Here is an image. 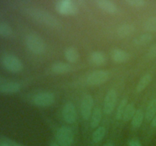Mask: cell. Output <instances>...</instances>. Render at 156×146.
Segmentation results:
<instances>
[{
    "instance_id": "cell-1",
    "label": "cell",
    "mask_w": 156,
    "mask_h": 146,
    "mask_svg": "<svg viewBox=\"0 0 156 146\" xmlns=\"http://www.w3.org/2000/svg\"><path fill=\"white\" fill-rule=\"evenodd\" d=\"M25 13L35 21L43 24L44 25L53 28H59L61 27V22L59 19L47 11L30 8L25 9Z\"/></svg>"
},
{
    "instance_id": "cell-2",
    "label": "cell",
    "mask_w": 156,
    "mask_h": 146,
    "mask_svg": "<svg viewBox=\"0 0 156 146\" xmlns=\"http://www.w3.org/2000/svg\"><path fill=\"white\" fill-rule=\"evenodd\" d=\"M25 44L27 49L36 55L43 54L47 48L45 41L36 33H30L26 36Z\"/></svg>"
},
{
    "instance_id": "cell-3",
    "label": "cell",
    "mask_w": 156,
    "mask_h": 146,
    "mask_svg": "<svg viewBox=\"0 0 156 146\" xmlns=\"http://www.w3.org/2000/svg\"><path fill=\"white\" fill-rule=\"evenodd\" d=\"M2 64L8 71L18 73L22 71L23 63L21 59L13 54H5L2 58Z\"/></svg>"
},
{
    "instance_id": "cell-4",
    "label": "cell",
    "mask_w": 156,
    "mask_h": 146,
    "mask_svg": "<svg viewBox=\"0 0 156 146\" xmlns=\"http://www.w3.org/2000/svg\"><path fill=\"white\" fill-rule=\"evenodd\" d=\"M56 140L59 146H70L74 140V133L68 126H62L56 131Z\"/></svg>"
},
{
    "instance_id": "cell-5",
    "label": "cell",
    "mask_w": 156,
    "mask_h": 146,
    "mask_svg": "<svg viewBox=\"0 0 156 146\" xmlns=\"http://www.w3.org/2000/svg\"><path fill=\"white\" fill-rule=\"evenodd\" d=\"M55 101L54 94L50 91H44L35 94L32 97V103L37 106L46 107L51 106Z\"/></svg>"
},
{
    "instance_id": "cell-6",
    "label": "cell",
    "mask_w": 156,
    "mask_h": 146,
    "mask_svg": "<svg viewBox=\"0 0 156 146\" xmlns=\"http://www.w3.org/2000/svg\"><path fill=\"white\" fill-rule=\"evenodd\" d=\"M110 77V72L107 70H97L88 75L86 82L90 85H100L105 83Z\"/></svg>"
},
{
    "instance_id": "cell-7",
    "label": "cell",
    "mask_w": 156,
    "mask_h": 146,
    "mask_svg": "<svg viewBox=\"0 0 156 146\" xmlns=\"http://www.w3.org/2000/svg\"><path fill=\"white\" fill-rule=\"evenodd\" d=\"M94 106V99L91 94H85L81 101V115L85 120H88L91 118Z\"/></svg>"
},
{
    "instance_id": "cell-8",
    "label": "cell",
    "mask_w": 156,
    "mask_h": 146,
    "mask_svg": "<svg viewBox=\"0 0 156 146\" xmlns=\"http://www.w3.org/2000/svg\"><path fill=\"white\" fill-rule=\"evenodd\" d=\"M117 94L114 89H111L108 91L104 100V112L107 115L111 114L115 108L117 103Z\"/></svg>"
},
{
    "instance_id": "cell-9",
    "label": "cell",
    "mask_w": 156,
    "mask_h": 146,
    "mask_svg": "<svg viewBox=\"0 0 156 146\" xmlns=\"http://www.w3.org/2000/svg\"><path fill=\"white\" fill-rule=\"evenodd\" d=\"M56 9L59 13L64 15H74L78 11L76 5L73 2L69 0L57 2L56 4Z\"/></svg>"
},
{
    "instance_id": "cell-10",
    "label": "cell",
    "mask_w": 156,
    "mask_h": 146,
    "mask_svg": "<svg viewBox=\"0 0 156 146\" xmlns=\"http://www.w3.org/2000/svg\"><path fill=\"white\" fill-rule=\"evenodd\" d=\"M62 115L63 120L69 124H73L77 119V111L73 103L67 102L62 108Z\"/></svg>"
},
{
    "instance_id": "cell-11",
    "label": "cell",
    "mask_w": 156,
    "mask_h": 146,
    "mask_svg": "<svg viewBox=\"0 0 156 146\" xmlns=\"http://www.w3.org/2000/svg\"><path fill=\"white\" fill-rule=\"evenodd\" d=\"M21 89V85L15 82H5L0 85V93L12 94L18 93Z\"/></svg>"
},
{
    "instance_id": "cell-12",
    "label": "cell",
    "mask_w": 156,
    "mask_h": 146,
    "mask_svg": "<svg viewBox=\"0 0 156 146\" xmlns=\"http://www.w3.org/2000/svg\"><path fill=\"white\" fill-rule=\"evenodd\" d=\"M111 56L113 60L117 63L126 62L129 59V53L120 49H114L111 50Z\"/></svg>"
},
{
    "instance_id": "cell-13",
    "label": "cell",
    "mask_w": 156,
    "mask_h": 146,
    "mask_svg": "<svg viewBox=\"0 0 156 146\" xmlns=\"http://www.w3.org/2000/svg\"><path fill=\"white\" fill-rule=\"evenodd\" d=\"M96 4L98 5L99 8L101 10L108 12L109 14H116L118 11L117 6L114 4L113 2L108 1V0H98L96 2Z\"/></svg>"
},
{
    "instance_id": "cell-14",
    "label": "cell",
    "mask_w": 156,
    "mask_h": 146,
    "mask_svg": "<svg viewBox=\"0 0 156 146\" xmlns=\"http://www.w3.org/2000/svg\"><path fill=\"white\" fill-rule=\"evenodd\" d=\"M89 60L95 65H101L105 63L107 60L106 55L101 51H94L90 54Z\"/></svg>"
},
{
    "instance_id": "cell-15",
    "label": "cell",
    "mask_w": 156,
    "mask_h": 146,
    "mask_svg": "<svg viewBox=\"0 0 156 146\" xmlns=\"http://www.w3.org/2000/svg\"><path fill=\"white\" fill-rule=\"evenodd\" d=\"M135 30V26L132 24H123L120 25L117 30V33L120 37L124 38L132 34Z\"/></svg>"
},
{
    "instance_id": "cell-16",
    "label": "cell",
    "mask_w": 156,
    "mask_h": 146,
    "mask_svg": "<svg viewBox=\"0 0 156 146\" xmlns=\"http://www.w3.org/2000/svg\"><path fill=\"white\" fill-rule=\"evenodd\" d=\"M71 70V66L66 62H58L53 64L51 66V71L55 74H65Z\"/></svg>"
},
{
    "instance_id": "cell-17",
    "label": "cell",
    "mask_w": 156,
    "mask_h": 146,
    "mask_svg": "<svg viewBox=\"0 0 156 146\" xmlns=\"http://www.w3.org/2000/svg\"><path fill=\"white\" fill-rule=\"evenodd\" d=\"M102 119V111L99 107H95L92 111L90 120V126L92 129L98 127Z\"/></svg>"
},
{
    "instance_id": "cell-18",
    "label": "cell",
    "mask_w": 156,
    "mask_h": 146,
    "mask_svg": "<svg viewBox=\"0 0 156 146\" xmlns=\"http://www.w3.org/2000/svg\"><path fill=\"white\" fill-rule=\"evenodd\" d=\"M66 59L72 63H76L79 59V53L74 47H68L64 52Z\"/></svg>"
},
{
    "instance_id": "cell-19",
    "label": "cell",
    "mask_w": 156,
    "mask_h": 146,
    "mask_svg": "<svg viewBox=\"0 0 156 146\" xmlns=\"http://www.w3.org/2000/svg\"><path fill=\"white\" fill-rule=\"evenodd\" d=\"M145 118V113L142 109H136L132 120H131V125L134 129H138L141 126L143 120Z\"/></svg>"
},
{
    "instance_id": "cell-20",
    "label": "cell",
    "mask_w": 156,
    "mask_h": 146,
    "mask_svg": "<svg viewBox=\"0 0 156 146\" xmlns=\"http://www.w3.org/2000/svg\"><path fill=\"white\" fill-rule=\"evenodd\" d=\"M152 38H153V36L150 33H143L140 36H136L133 40V43L136 46H144L151 42Z\"/></svg>"
},
{
    "instance_id": "cell-21",
    "label": "cell",
    "mask_w": 156,
    "mask_h": 146,
    "mask_svg": "<svg viewBox=\"0 0 156 146\" xmlns=\"http://www.w3.org/2000/svg\"><path fill=\"white\" fill-rule=\"evenodd\" d=\"M156 114V99H153L149 102L146 108V113H145V118L146 121L151 122L153 120L154 116Z\"/></svg>"
},
{
    "instance_id": "cell-22",
    "label": "cell",
    "mask_w": 156,
    "mask_h": 146,
    "mask_svg": "<svg viewBox=\"0 0 156 146\" xmlns=\"http://www.w3.org/2000/svg\"><path fill=\"white\" fill-rule=\"evenodd\" d=\"M152 81V75H151L149 73L146 74L145 75H143L141 78V79L140 80V82H138L136 86V91L137 92H141L143 91L148 85H149V83Z\"/></svg>"
},
{
    "instance_id": "cell-23",
    "label": "cell",
    "mask_w": 156,
    "mask_h": 146,
    "mask_svg": "<svg viewBox=\"0 0 156 146\" xmlns=\"http://www.w3.org/2000/svg\"><path fill=\"white\" fill-rule=\"evenodd\" d=\"M136 111V109L135 105H134L133 103H129V104H127L126 109H125L124 113H123V116L122 120L125 122H128L129 121V120H132Z\"/></svg>"
},
{
    "instance_id": "cell-24",
    "label": "cell",
    "mask_w": 156,
    "mask_h": 146,
    "mask_svg": "<svg viewBox=\"0 0 156 146\" xmlns=\"http://www.w3.org/2000/svg\"><path fill=\"white\" fill-rule=\"evenodd\" d=\"M13 34V29L8 23L0 22V36L9 37Z\"/></svg>"
},
{
    "instance_id": "cell-25",
    "label": "cell",
    "mask_w": 156,
    "mask_h": 146,
    "mask_svg": "<svg viewBox=\"0 0 156 146\" xmlns=\"http://www.w3.org/2000/svg\"><path fill=\"white\" fill-rule=\"evenodd\" d=\"M106 134V129L104 126L98 127L92 134V140L94 142L98 143L101 141Z\"/></svg>"
},
{
    "instance_id": "cell-26",
    "label": "cell",
    "mask_w": 156,
    "mask_h": 146,
    "mask_svg": "<svg viewBox=\"0 0 156 146\" xmlns=\"http://www.w3.org/2000/svg\"><path fill=\"white\" fill-rule=\"evenodd\" d=\"M126 106H127V99L123 98V100H121V102L120 103V104H119L118 107H117V111H116V115H115L116 120H122L123 116V113H124Z\"/></svg>"
},
{
    "instance_id": "cell-27",
    "label": "cell",
    "mask_w": 156,
    "mask_h": 146,
    "mask_svg": "<svg viewBox=\"0 0 156 146\" xmlns=\"http://www.w3.org/2000/svg\"><path fill=\"white\" fill-rule=\"evenodd\" d=\"M144 28L149 32H156V15L149 18L145 22Z\"/></svg>"
},
{
    "instance_id": "cell-28",
    "label": "cell",
    "mask_w": 156,
    "mask_h": 146,
    "mask_svg": "<svg viewBox=\"0 0 156 146\" xmlns=\"http://www.w3.org/2000/svg\"><path fill=\"white\" fill-rule=\"evenodd\" d=\"M126 2L132 7L141 8L146 5V2L143 0H126Z\"/></svg>"
},
{
    "instance_id": "cell-29",
    "label": "cell",
    "mask_w": 156,
    "mask_h": 146,
    "mask_svg": "<svg viewBox=\"0 0 156 146\" xmlns=\"http://www.w3.org/2000/svg\"><path fill=\"white\" fill-rule=\"evenodd\" d=\"M147 56L149 59L156 58V43L149 48V51L147 53Z\"/></svg>"
},
{
    "instance_id": "cell-30",
    "label": "cell",
    "mask_w": 156,
    "mask_h": 146,
    "mask_svg": "<svg viewBox=\"0 0 156 146\" xmlns=\"http://www.w3.org/2000/svg\"><path fill=\"white\" fill-rule=\"evenodd\" d=\"M129 146H142V144L138 140H131L129 142Z\"/></svg>"
},
{
    "instance_id": "cell-31",
    "label": "cell",
    "mask_w": 156,
    "mask_h": 146,
    "mask_svg": "<svg viewBox=\"0 0 156 146\" xmlns=\"http://www.w3.org/2000/svg\"><path fill=\"white\" fill-rule=\"evenodd\" d=\"M0 146H12L10 143L5 142V141H2L0 142Z\"/></svg>"
},
{
    "instance_id": "cell-32",
    "label": "cell",
    "mask_w": 156,
    "mask_h": 146,
    "mask_svg": "<svg viewBox=\"0 0 156 146\" xmlns=\"http://www.w3.org/2000/svg\"><path fill=\"white\" fill-rule=\"evenodd\" d=\"M152 126H153V127H156V114L155 116H154L153 120H152Z\"/></svg>"
},
{
    "instance_id": "cell-33",
    "label": "cell",
    "mask_w": 156,
    "mask_h": 146,
    "mask_svg": "<svg viewBox=\"0 0 156 146\" xmlns=\"http://www.w3.org/2000/svg\"><path fill=\"white\" fill-rule=\"evenodd\" d=\"M11 145L12 146H23V145H21V144H18V143L13 142V141H12V142H11Z\"/></svg>"
},
{
    "instance_id": "cell-34",
    "label": "cell",
    "mask_w": 156,
    "mask_h": 146,
    "mask_svg": "<svg viewBox=\"0 0 156 146\" xmlns=\"http://www.w3.org/2000/svg\"><path fill=\"white\" fill-rule=\"evenodd\" d=\"M50 146H59V145L57 144V143H56V142H52V143H50Z\"/></svg>"
},
{
    "instance_id": "cell-35",
    "label": "cell",
    "mask_w": 156,
    "mask_h": 146,
    "mask_svg": "<svg viewBox=\"0 0 156 146\" xmlns=\"http://www.w3.org/2000/svg\"><path fill=\"white\" fill-rule=\"evenodd\" d=\"M105 146H114V144H113V143L111 142H108L107 144H105Z\"/></svg>"
}]
</instances>
